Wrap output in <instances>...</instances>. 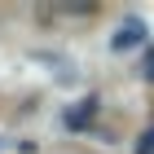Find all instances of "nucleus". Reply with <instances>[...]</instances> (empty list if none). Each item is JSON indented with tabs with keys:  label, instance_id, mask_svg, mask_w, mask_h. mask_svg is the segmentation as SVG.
<instances>
[{
	"label": "nucleus",
	"instance_id": "nucleus-1",
	"mask_svg": "<svg viewBox=\"0 0 154 154\" xmlns=\"http://www.w3.org/2000/svg\"><path fill=\"white\" fill-rule=\"evenodd\" d=\"M97 106H101V101H97L93 93L84 97V101H75V106L66 110V128H71V132H84V128H88V123L97 119Z\"/></svg>",
	"mask_w": 154,
	"mask_h": 154
},
{
	"label": "nucleus",
	"instance_id": "nucleus-2",
	"mask_svg": "<svg viewBox=\"0 0 154 154\" xmlns=\"http://www.w3.org/2000/svg\"><path fill=\"white\" fill-rule=\"evenodd\" d=\"M141 40H145V22H137V18H128V22H123V26L115 31V40H110V48H119V53H123V48L141 44Z\"/></svg>",
	"mask_w": 154,
	"mask_h": 154
},
{
	"label": "nucleus",
	"instance_id": "nucleus-3",
	"mask_svg": "<svg viewBox=\"0 0 154 154\" xmlns=\"http://www.w3.org/2000/svg\"><path fill=\"white\" fill-rule=\"evenodd\" d=\"M137 154H154V123L141 132V141H137Z\"/></svg>",
	"mask_w": 154,
	"mask_h": 154
},
{
	"label": "nucleus",
	"instance_id": "nucleus-4",
	"mask_svg": "<svg viewBox=\"0 0 154 154\" xmlns=\"http://www.w3.org/2000/svg\"><path fill=\"white\" fill-rule=\"evenodd\" d=\"M141 75H145V79L154 84V44L145 48V57H141Z\"/></svg>",
	"mask_w": 154,
	"mask_h": 154
}]
</instances>
